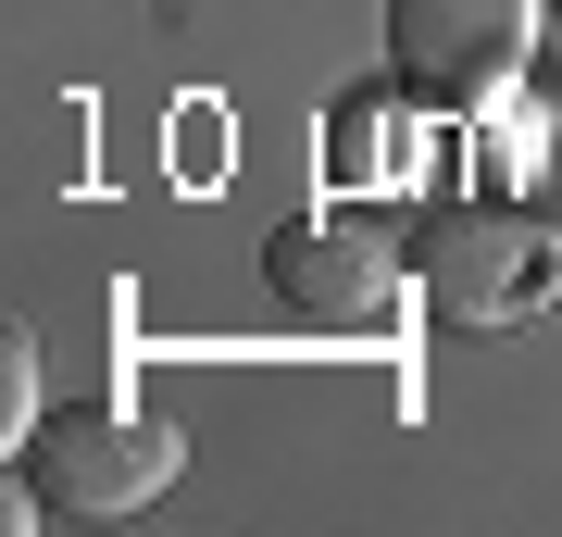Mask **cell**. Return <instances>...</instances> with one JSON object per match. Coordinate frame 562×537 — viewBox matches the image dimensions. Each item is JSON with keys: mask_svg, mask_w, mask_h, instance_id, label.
I'll return each instance as SVG.
<instances>
[{"mask_svg": "<svg viewBox=\"0 0 562 537\" xmlns=\"http://www.w3.org/2000/svg\"><path fill=\"white\" fill-rule=\"evenodd\" d=\"M413 288H425V313H438V325H462V338H501V325H525V313L562 288V238L525 213V200H462V213L425 225Z\"/></svg>", "mask_w": 562, "mask_h": 537, "instance_id": "cell-1", "label": "cell"}, {"mask_svg": "<svg viewBox=\"0 0 562 537\" xmlns=\"http://www.w3.org/2000/svg\"><path fill=\"white\" fill-rule=\"evenodd\" d=\"M188 438L162 413H125V400H88V413H50L38 438H25V488H38V513L63 525H101V513H138V500L176 488Z\"/></svg>", "mask_w": 562, "mask_h": 537, "instance_id": "cell-2", "label": "cell"}, {"mask_svg": "<svg viewBox=\"0 0 562 537\" xmlns=\"http://www.w3.org/2000/svg\"><path fill=\"white\" fill-rule=\"evenodd\" d=\"M538 13L550 0H387V63L413 100H487L538 63Z\"/></svg>", "mask_w": 562, "mask_h": 537, "instance_id": "cell-3", "label": "cell"}, {"mask_svg": "<svg viewBox=\"0 0 562 537\" xmlns=\"http://www.w3.org/2000/svg\"><path fill=\"white\" fill-rule=\"evenodd\" d=\"M262 276H276V300L301 325H338V338H375V325H401V300H413V262L362 213H301L276 250H262Z\"/></svg>", "mask_w": 562, "mask_h": 537, "instance_id": "cell-4", "label": "cell"}, {"mask_svg": "<svg viewBox=\"0 0 562 537\" xmlns=\"http://www.w3.org/2000/svg\"><path fill=\"white\" fill-rule=\"evenodd\" d=\"M25 400H38V338H0V425H13V450H25Z\"/></svg>", "mask_w": 562, "mask_h": 537, "instance_id": "cell-5", "label": "cell"}, {"mask_svg": "<svg viewBox=\"0 0 562 537\" xmlns=\"http://www.w3.org/2000/svg\"><path fill=\"white\" fill-rule=\"evenodd\" d=\"M550 13H562V0H550Z\"/></svg>", "mask_w": 562, "mask_h": 537, "instance_id": "cell-6", "label": "cell"}]
</instances>
